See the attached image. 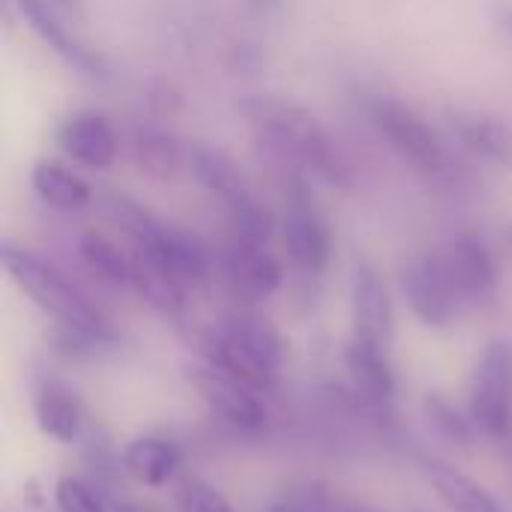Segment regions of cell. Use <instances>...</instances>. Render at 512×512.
Segmentation results:
<instances>
[{
	"mask_svg": "<svg viewBox=\"0 0 512 512\" xmlns=\"http://www.w3.org/2000/svg\"><path fill=\"white\" fill-rule=\"evenodd\" d=\"M141 249H147L150 255H156L165 267H171L186 285H198V282H207L210 270H213V261H210V252L204 249V243L183 231V228H174V225H165L159 222V228L144 240V243H135Z\"/></svg>",
	"mask_w": 512,
	"mask_h": 512,
	"instance_id": "cell-17",
	"label": "cell"
},
{
	"mask_svg": "<svg viewBox=\"0 0 512 512\" xmlns=\"http://www.w3.org/2000/svg\"><path fill=\"white\" fill-rule=\"evenodd\" d=\"M492 21L498 33L512 45V0H495L492 3Z\"/></svg>",
	"mask_w": 512,
	"mask_h": 512,
	"instance_id": "cell-31",
	"label": "cell"
},
{
	"mask_svg": "<svg viewBox=\"0 0 512 512\" xmlns=\"http://www.w3.org/2000/svg\"><path fill=\"white\" fill-rule=\"evenodd\" d=\"M351 324H354L351 336L390 351L396 333L390 288L384 276L366 261H360L351 276Z\"/></svg>",
	"mask_w": 512,
	"mask_h": 512,
	"instance_id": "cell-10",
	"label": "cell"
},
{
	"mask_svg": "<svg viewBox=\"0 0 512 512\" xmlns=\"http://www.w3.org/2000/svg\"><path fill=\"white\" fill-rule=\"evenodd\" d=\"M468 417L489 441L504 444L512 432V342L504 336L492 339L477 360Z\"/></svg>",
	"mask_w": 512,
	"mask_h": 512,
	"instance_id": "cell-5",
	"label": "cell"
},
{
	"mask_svg": "<svg viewBox=\"0 0 512 512\" xmlns=\"http://www.w3.org/2000/svg\"><path fill=\"white\" fill-rule=\"evenodd\" d=\"M450 126L456 138L480 159L512 171V126L501 117L480 111H450Z\"/></svg>",
	"mask_w": 512,
	"mask_h": 512,
	"instance_id": "cell-19",
	"label": "cell"
},
{
	"mask_svg": "<svg viewBox=\"0 0 512 512\" xmlns=\"http://www.w3.org/2000/svg\"><path fill=\"white\" fill-rule=\"evenodd\" d=\"M345 507L333 501L324 486H291L270 501L267 512H342Z\"/></svg>",
	"mask_w": 512,
	"mask_h": 512,
	"instance_id": "cell-28",
	"label": "cell"
},
{
	"mask_svg": "<svg viewBox=\"0 0 512 512\" xmlns=\"http://www.w3.org/2000/svg\"><path fill=\"white\" fill-rule=\"evenodd\" d=\"M204 360L270 396L282 381L285 339L258 315H234L207 336Z\"/></svg>",
	"mask_w": 512,
	"mask_h": 512,
	"instance_id": "cell-2",
	"label": "cell"
},
{
	"mask_svg": "<svg viewBox=\"0 0 512 512\" xmlns=\"http://www.w3.org/2000/svg\"><path fill=\"white\" fill-rule=\"evenodd\" d=\"M342 512H378V510H372V507H345Z\"/></svg>",
	"mask_w": 512,
	"mask_h": 512,
	"instance_id": "cell-36",
	"label": "cell"
},
{
	"mask_svg": "<svg viewBox=\"0 0 512 512\" xmlns=\"http://www.w3.org/2000/svg\"><path fill=\"white\" fill-rule=\"evenodd\" d=\"M369 117L375 123V129L387 138V144L414 165V171L426 174L429 180H450L453 177V159L441 141V135L426 123V117L420 111H414L411 105L390 99V96H378L369 105Z\"/></svg>",
	"mask_w": 512,
	"mask_h": 512,
	"instance_id": "cell-4",
	"label": "cell"
},
{
	"mask_svg": "<svg viewBox=\"0 0 512 512\" xmlns=\"http://www.w3.org/2000/svg\"><path fill=\"white\" fill-rule=\"evenodd\" d=\"M111 512H153L150 507H141V504H114Z\"/></svg>",
	"mask_w": 512,
	"mask_h": 512,
	"instance_id": "cell-34",
	"label": "cell"
},
{
	"mask_svg": "<svg viewBox=\"0 0 512 512\" xmlns=\"http://www.w3.org/2000/svg\"><path fill=\"white\" fill-rule=\"evenodd\" d=\"M36 426L57 444H75L84 438V408L78 393L63 381H42L33 396Z\"/></svg>",
	"mask_w": 512,
	"mask_h": 512,
	"instance_id": "cell-16",
	"label": "cell"
},
{
	"mask_svg": "<svg viewBox=\"0 0 512 512\" xmlns=\"http://www.w3.org/2000/svg\"><path fill=\"white\" fill-rule=\"evenodd\" d=\"M222 273L228 285L246 300H267L282 288L285 270L267 246H246L231 240L222 255Z\"/></svg>",
	"mask_w": 512,
	"mask_h": 512,
	"instance_id": "cell-12",
	"label": "cell"
},
{
	"mask_svg": "<svg viewBox=\"0 0 512 512\" xmlns=\"http://www.w3.org/2000/svg\"><path fill=\"white\" fill-rule=\"evenodd\" d=\"M99 204H102L105 216H108L123 234H129L135 243H144V240L159 228V219H156L144 204H138V201L129 198V195H120V192L105 189V195H102Z\"/></svg>",
	"mask_w": 512,
	"mask_h": 512,
	"instance_id": "cell-27",
	"label": "cell"
},
{
	"mask_svg": "<svg viewBox=\"0 0 512 512\" xmlns=\"http://www.w3.org/2000/svg\"><path fill=\"white\" fill-rule=\"evenodd\" d=\"M27 21V27L75 72H81L90 81H111V63L102 51L87 45L81 36H75L66 24V15L51 0H12Z\"/></svg>",
	"mask_w": 512,
	"mask_h": 512,
	"instance_id": "cell-9",
	"label": "cell"
},
{
	"mask_svg": "<svg viewBox=\"0 0 512 512\" xmlns=\"http://www.w3.org/2000/svg\"><path fill=\"white\" fill-rule=\"evenodd\" d=\"M189 381L204 399V405L237 432H261L270 420L264 393L237 381L234 375L201 360L189 369Z\"/></svg>",
	"mask_w": 512,
	"mask_h": 512,
	"instance_id": "cell-8",
	"label": "cell"
},
{
	"mask_svg": "<svg viewBox=\"0 0 512 512\" xmlns=\"http://www.w3.org/2000/svg\"><path fill=\"white\" fill-rule=\"evenodd\" d=\"M0 267L9 279L45 312L57 321V327H81V330H111L99 309L45 258L15 243L0 246Z\"/></svg>",
	"mask_w": 512,
	"mask_h": 512,
	"instance_id": "cell-3",
	"label": "cell"
},
{
	"mask_svg": "<svg viewBox=\"0 0 512 512\" xmlns=\"http://www.w3.org/2000/svg\"><path fill=\"white\" fill-rule=\"evenodd\" d=\"M240 111L276 162L297 165L330 186H351L348 156L312 111L276 96H249Z\"/></svg>",
	"mask_w": 512,
	"mask_h": 512,
	"instance_id": "cell-1",
	"label": "cell"
},
{
	"mask_svg": "<svg viewBox=\"0 0 512 512\" xmlns=\"http://www.w3.org/2000/svg\"><path fill=\"white\" fill-rule=\"evenodd\" d=\"M186 288L189 285L156 255H150L141 246L132 249V291L150 309H156L165 318H180L186 309Z\"/></svg>",
	"mask_w": 512,
	"mask_h": 512,
	"instance_id": "cell-15",
	"label": "cell"
},
{
	"mask_svg": "<svg viewBox=\"0 0 512 512\" xmlns=\"http://www.w3.org/2000/svg\"><path fill=\"white\" fill-rule=\"evenodd\" d=\"M255 9H261V12H276L279 6H282V0H249Z\"/></svg>",
	"mask_w": 512,
	"mask_h": 512,
	"instance_id": "cell-33",
	"label": "cell"
},
{
	"mask_svg": "<svg viewBox=\"0 0 512 512\" xmlns=\"http://www.w3.org/2000/svg\"><path fill=\"white\" fill-rule=\"evenodd\" d=\"M177 510L180 512H234L231 501L201 477H186L177 486Z\"/></svg>",
	"mask_w": 512,
	"mask_h": 512,
	"instance_id": "cell-30",
	"label": "cell"
},
{
	"mask_svg": "<svg viewBox=\"0 0 512 512\" xmlns=\"http://www.w3.org/2000/svg\"><path fill=\"white\" fill-rule=\"evenodd\" d=\"M279 234H282V246L288 252V261L303 276H321L327 270L330 255H333L330 225H327L324 213L315 207V201L303 183L288 189Z\"/></svg>",
	"mask_w": 512,
	"mask_h": 512,
	"instance_id": "cell-6",
	"label": "cell"
},
{
	"mask_svg": "<svg viewBox=\"0 0 512 512\" xmlns=\"http://www.w3.org/2000/svg\"><path fill=\"white\" fill-rule=\"evenodd\" d=\"M504 450H507V459H510V468H512V432L504 438Z\"/></svg>",
	"mask_w": 512,
	"mask_h": 512,
	"instance_id": "cell-35",
	"label": "cell"
},
{
	"mask_svg": "<svg viewBox=\"0 0 512 512\" xmlns=\"http://www.w3.org/2000/svg\"><path fill=\"white\" fill-rule=\"evenodd\" d=\"M426 477H429L438 501L450 512H507L486 486H480L477 480H471L468 474H462L453 465L432 462L426 468Z\"/></svg>",
	"mask_w": 512,
	"mask_h": 512,
	"instance_id": "cell-22",
	"label": "cell"
},
{
	"mask_svg": "<svg viewBox=\"0 0 512 512\" xmlns=\"http://www.w3.org/2000/svg\"><path fill=\"white\" fill-rule=\"evenodd\" d=\"M423 414L429 420V426L435 429L438 438H444L453 447H474L477 441V426L471 417H465L453 402H447L441 393H429L423 399Z\"/></svg>",
	"mask_w": 512,
	"mask_h": 512,
	"instance_id": "cell-25",
	"label": "cell"
},
{
	"mask_svg": "<svg viewBox=\"0 0 512 512\" xmlns=\"http://www.w3.org/2000/svg\"><path fill=\"white\" fill-rule=\"evenodd\" d=\"M54 504L57 512H111L105 498L78 477H60L54 483Z\"/></svg>",
	"mask_w": 512,
	"mask_h": 512,
	"instance_id": "cell-29",
	"label": "cell"
},
{
	"mask_svg": "<svg viewBox=\"0 0 512 512\" xmlns=\"http://www.w3.org/2000/svg\"><path fill=\"white\" fill-rule=\"evenodd\" d=\"M129 153L138 171H144L153 180H171L186 168L189 162V147L180 144V138L162 126H135Z\"/></svg>",
	"mask_w": 512,
	"mask_h": 512,
	"instance_id": "cell-21",
	"label": "cell"
},
{
	"mask_svg": "<svg viewBox=\"0 0 512 512\" xmlns=\"http://www.w3.org/2000/svg\"><path fill=\"white\" fill-rule=\"evenodd\" d=\"M78 255L84 267L105 285L132 288V255H126L117 243L102 234H84L78 240Z\"/></svg>",
	"mask_w": 512,
	"mask_h": 512,
	"instance_id": "cell-24",
	"label": "cell"
},
{
	"mask_svg": "<svg viewBox=\"0 0 512 512\" xmlns=\"http://www.w3.org/2000/svg\"><path fill=\"white\" fill-rule=\"evenodd\" d=\"M120 468L126 471V477H132L138 486L144 489H162L168 486L180 468H183V453L174 441L168 438H156V435H144L135 438L123 447L120 453Z\"/></svg>",
	"mask_w": 512,
	"mask_h": 512,
	"instance_id": "cell-18",
	"label": "cell"
},
{
	"mask_svg": "<svg viewBox=\"0 0 512 512\" xmlns=\"http://www.w3.org/2000/svg\"><path fill=\"white\" fill-rule=\"evenodd\" d=\"M228 222H231V240L246 243V246H270L276 234L273 213L255 195L228 207Z\"/></svg>",
	"mask_w": 512,
	"mask_h": 512,
	"instance_id": "cell-26",
	"label": "cell"
},
{
	"mask_svg": "<svg viewBox=\"0 0 512 512\" xmlns=\"http://www.w3.org/2000/svg\"><path fill=\"white\" fill-rule=\"evenodd\" d=\"M63 15H72V18H78L81 15V0H51Z\"/></svg>",
	"mask_w": 512,
	"mask_h": 512,
	"instance_id": "cell-32",
	"label": "cell"
},
{
	"mask_svg": "<svg viewBox=\"0 0 512 512\" xmlns=\"http://www.w3.org/2000/svg\"><path fill=\"white\" fill-rule=\"evenodd\" d=\"M342 366L354 396H360L366 405H387L396 396L390 351L351 336L342 348Z\"/></svg>",
	"mask_w": 512,
	"mask_h": 512,
	"instance_id": "cell-14",
	"label": "cell"
},
{
	"mask_svg": "<svg viewBox=\"0 0 512 512\" xmlns=\"http://www.w3.org/2000/svg\"><path fill=\"white\" fill-rule=\"evenodd\" d=\"M30 183H33V192L54 210L60 213H75V210H84L93 198L90 186L69 168H63L60 162H51V159H39L30 171Z\"/></svg>",
	"mask_w": 512,
	"mask_h": 512,
	"instance_id": "cell-23",
	"label": "cell"
},
{
	"mask_svg": "<svg viewBox=\"0 0 512 512\" xmlns=\"http://www.w3.org/2000/svg\"><path fill=\"white\" fill-rule=\"evenodd\" d=\"M441 261L465 306H489L498 297V264L492 249L480 237H453L441 252Z\"/></svg>",
	"mask_w": 512,
	"mask_h": 512,
	"instance_id": "cell-11",
	"label": "cell"
},
{
	"mask_svg": "<svg viewBox=\"0 0 512 512\" xmlns=\"http://www.w3.org/2000/svg\"><path fill=\"white\" fill-rule=\"evenodd\" d=\"M399 285H402V297H405L408 309L426 327H435V330L450 327L465 309V300L459 297L441 255L411 258L402 267Z\"/></svg>",
	"mask_w": 512,
	"mask_h": 512,
	"instance_id": "cell-7",
	"label": "cell"
},
{
	"mask_svg": "<svg viewBox=\"0 0 512 512\" xmlns=\"http://www.w3.org/2000/svg\"><path fill=\"white\" fill-rule=\"evenodd\" d=\"M186 168L192 171V177L213 192L225 207H234L246 198H252V186L246 183L243 171L237 168V162L231 156H225L216 147L207 144H189V162Z\"/></svg>",
	"mask_w": 512,
	"mask_h": 512,
	"instance_id": "cell-20",
	"label": "cell"
},
{
	"mask_svg": "<svg viewBox=\"0 0 512 512\" xmlns=\"http://www.w3.org/2000/svg\"><path fill=\"white\" fill-rule=\"evenodd\" d=\"M57 144L60 150L84 165V168H93V171H102L108 165H114L117 159V132L111 129V123L96 114V111H81V114H72L60 129H57Z\"/></svg>",
	"mask_w": 512,
	"mask_h": 512,
	"instance_id": "cell-13",
	"label": "cell"
}]
</instances>
